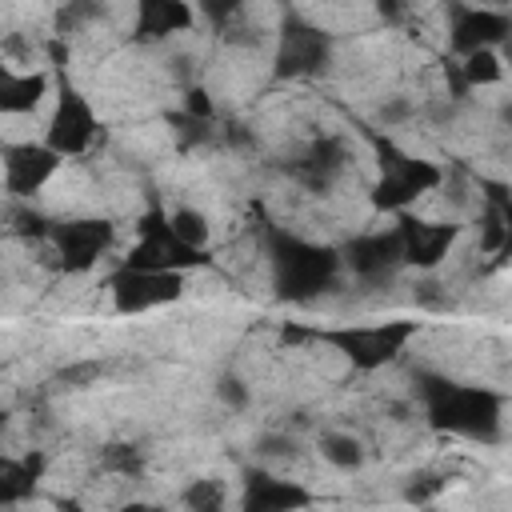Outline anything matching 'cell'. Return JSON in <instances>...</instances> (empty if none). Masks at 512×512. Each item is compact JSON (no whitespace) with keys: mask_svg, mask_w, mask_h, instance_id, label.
Wrapping results in <instances>:
<instances>
[{"mask_svg":"<svg viewBox=\"0 0 512 512\" xmlns=\"http://www.w3.org/2000/svg\"><path fill=\"white\" fill-rule=\"evenodd\" d=\"M424 416L436 432L496 444L500 440V396L480 384H456L440 372H416Z\"/></svg>","mask_w":512,"mask_h":512,"instance_id":"obj_1","label":"cell"},{"mask_svg":"<svg viewBox=\"0 0 512 512\" xmlns=\"http://www.w3.org/2000/svg\"><path fill=\"white\" fill-rule=\"evenodd\" d=\"M268 260H272L276 296L288 304H304V300L328 292L344 264V256L336 248L300 240L284 228H268Z\"/></svg>","mask_w":512,"mask_h":512,"instance_id":"obj_2","label":"cell"},{"mask_svg":"<svg viewBox=\"0 0 512 512\" xmlns=\"http://www.w3.org/2000/svg\"><path fill=\"white\" fill-rule=\"evenodd\" d=\"M372 148L380 156V180L372 184V204L380 212H404L408 204H416L424 192H432L444 180V172L432 160L408 156L388 136H376L372 132Z\"/></svg>","mask_w":512,"mask_h":512,"instance_id":"obj_3","label":"cell"},{"mask_svg":"<svg viewBox=\"0 0 512 512\" xmlns=\"http://www.w3.org/2000/svg\"><path fill=\"white\" fill-rule=\"evenodd\" d=\"M416 320H384V324H344V328H312V340L336 348L352 368L360 372H376L388 360H396L404 352V344L412 340Z\"/></svg>","mask_w":512,"mask_h":512,"instance_id":"obj_4","label":"cell"},{"mask_svg":"<svg viewBox=\"0 0 512 512\" xmlns=\"http://www.w3.org/2000/svg\"><path fill=\"white\" fill-rule=\"evenodd\" d=\"M212 256L196 244H188L176 228H172V212H164L160 204L148 208L136 224V244L124 256L128 268H152V272H188V268H204Z\"/></svg>","mask_w":512,"mask_h":512,"instance_id":"obj_5","label":"cell"},{"mask_svg":"<svg viewBox=\"0 0 512 512\" xmlns=\"http://www.w3.org/2000/svg\"><path fill=\"white\" fill-rule=\"evenodd\" d=\"M332 60V32L308 24L304 16L288 12L280 20V44H276V76L280 80H300L324 72Z\"/></svg>","mask_w":512,"mask_h":512,"instance_id":"obj_6","label":"cell"},{"mask_svg":"<svg viewBox=\"0 0 512 512\" xmlns=\"http://www.w3.org/2000/svg\"><path fill=\"white\" fill-rule=\"evenodd\" d=\"M52 248H56V264L64 272H84L92 268L116 240V224L104 216H84V220H52L48 232Z\"/></svg>","mask_w":512,"mask_h":512,"instance_id":"obj_7","label":"cell"},{"mask_svg":"<svg viewBox=\"0 0 512 512\" xmlns=\"http://www.w3.org/2000/svg\"><path fill=\"white\" fill-rule=\"evenodd\" d=\"M116 312H144V308H160L184 296V276L180 272H152V268H128L120 264L108 280Z\"/></svg>","mask_w":512,"mask_h":512,"instance_id":"obj_8","label":"cell"},{"mask_svg":"<svg viewBox=\"0 0 512 512\" xmlns=\"http://www.w3.org/2000/svg\"><path fill=\"white\" fill-rule=\"evenodd\" d=\"M512 40V16L496 12V8H468L460 0L448 4V48L456 56L480 52V48H496Z\"/></svg>","mask_w":512,"mask_h":512,"instance_id":"obj_9","label":"cell"},{"mask_svg":"<svg viewBox=\"0 0 512 512\" xmlns=\"http://www.w3.org/2000/svg\"><path fill=\"white\" fill-rule=\"evenodd\" d=\"M96 112H92V104L60 76V100H56V112H52V120H48V140L44 144H52L60 156H80L88 144H92V136H96Z\"/></svg>","mask_w":512,"mask_h":512,"instance_id":"obj_10","label":"cell"},{"mask_svg":"<svg viewBox=\"0 0 512 512\" xmlns=\"http://www.w3.org/2000/svg\"><path fill=\"white\" fill-rule=\"evenodd\" d=\"M344 264L352 268L356 280L364 284H376V280H388L400 264H404V244H400V232H364V236H352L344 248H340Z\"/></svg>","mask_w":512,"mask_h":512,"instance_id":"obj_11","label":"cell"},{"mask_svg":"<svg viewBox=\"0 0 512 512\" xmlns=\"http://www.w3.org/2000/svg\"><path fill=\"white\" fill-rule=\"evenodd\" d=\"M396 232H400V244H404V264L428 272L448 256V248L460 236V224H436V220H416V216L400 212Z\"/></svg>","mask_w":512,"mask_h":512,"instance_id":"obj_12","label":"cell"},{"mask_svg":"<svg viewBox=\"0 0 512 512\" xmlns=\"http://www.w3.org/2000/svg\"><path fill=\"white\" fill-rule=\"evenodd\" d=\"M60 168V152L52 144H8L4 148V188L12 196H32Z\"/></svg>","mask_w":512,"mask_h":512,"instance_id":"obj_13","label":"cell"},{"mask_svg":"<svg viewBox=\"0 0 512 512\" xmlns=\"http://www.w3.org/2000/svg\"><path fill=\"white\" fill-rule=\"evenodd\" d=\"M344 168H348V144H344L340 136H316V140L288 164V172H292L304 188H312V192L332 188V180H336Z\"/></svg>","mask_w":512,"mask_h":512,"instance_id":"obj_14","label":"cell"},{"mask_svg":"<svg viewBox=\"0 0 512 512\" xmlns=\"http://www.w3.org/2000/svg\"><path fill=\"white\" fill-rule=\"evenodd\" d=\"M244 512H288V508H308L312 504V492L300 488V484H288V480H276L260 468H248L244 472V496H240Z\"/></svg>","mask_w":512,"mask_h":512,"instance_id":"obj_15","label":"cell"},{"mask_svg":"<svg viewBox=\"0 0 512 512\" xmlns=\"http://www.w3.org/2000/svg\"><path fill=\"white\" fill-rule=\"evenodd\" d=\"M192 28V4L188 0H136V28L132 36L140 44L168 40L176 32Z\"/></svg>","mask_w":512,"mask_h":512,"instance_id":"obj_16","label":"cell"},{"mask_svg":"<svg viewBox=\"0 0 512 512\" xmlns=\"http://www.w3.org/2000/svg\"><path fill=\"white\" fill-rule=\"evenodd\" d=\"M40 476H44V452L4 456L0 460V504H20L24 496H32Z\"/></svg>","mask_w":512,"mask_h":512,"instance_id":"obj_17","label":"cell"},{"mask_svg":"<svg viewBox=\"0 0 512 512\" xmlns=\"http://www.w3.org/2000/svg\"><path fill=\"white\" fill-rule=\"evenodd\" d=\"M48 92V76L44 72H0V112L16 116V112H32L40 104V96Z\"/></svg>","mask_w":512,"mask_h":512,"instance_id":"obj_18","label":"cell"},{"mask_svg":"<svg viewBox=\"0 0 512 512\" xmlns=\"http://www.w3.org/2000/svg\"><path fill=\"white\" fill-rule=\"evenodd\" d=\"M100 16H104V0H64L56 8V16H52V32L68 36V32H76V28H84V24L100 20Z\"/></svg>","mask_w":512,"mask_h":512,"instance_id":"obj_19","label":"cell"},{"mask_svg":"<svg viewBox=\"0 0 512 512\" xmlns=\"http://www.w3.org/2000/svg\"><path fill=\"white\" fill-rule=\"evenodd\" d=\"M460 72H464L468 88H476V84H496V80L504 76V68H500V60H496V52H492V48L468 52V56L460 60Z\"/></svg>","mask_w":512,"mask_h":512,"instance_id":"obj_20","label":"cell"},{"mask_svg":"<svg viewBox=\"0 0 512 512\" xmlns=\"http://www.w3.org/2000/svg\"><path fill=\"white\" fill-rule=\"evenodd\" d=\"M320 452H324V460L336 464V468H360V460H364L360 440H356V436H344V432H328V436L320 440Z\"/></svg>","mask_w":512,"mask_h":512,"instance_id":"obj_21","label":"cell"},{"mask_svg":"<svg viewBox=\"0 0 512 512\" xmlns=\"http://www.w3.org/2000/svg\"><path fill=\"white\" fill-rule=\"evenodd\" d=\"M168 124H172V132H176V140H180L184 152L212 140V120H200V116H192V112H172Z\"/></svg>","mask_w":512,"mask_h":512,"instance_id":"obj_22","label":"cell"},{"mask_svg":"<svg viewBox=\"0 0 512 512\" xmlns=\"http://www.w3.org/2000/svg\"><path fill=\"white\" fill-rule=\"evenodd\" d=\"M100 464H104L108 472L136 476V472L144 468V452H140L136 444H108V448H104V456H100Z\"/></svg>","mask_w":512,"mask_h":512,"instance_id":"obj_23","label":"cell"},{"mask_svg":"<svg viewBox=\"0 0 512 512\" xmlns=\"http://www.w3.org/2000/svg\"><path fill=\"white\" fill-rule=\"evenodd\" d=\"M172 228H176L188 244H196V248H204V240H208V220H204L196 208H176V212H172Z\"/></svg>","mask_w":512,"mask_h":512,"instance_id":"obj_24","label":"cell"},{"mask_svg":"<svg viewBox=\"0 0 512 512\" xmlns=\"http://www.w3.org/2000/svg\"><path fill=\"white\" fill-rule=\"evenodd\" d=\"M248 0H196V8H200V16L216 28V32H224L236 16H240V8H244Z\"/></svg>","mask_w":512,"mask_h":512,"instance_id":"obj_25","label":"cell"},{"mask_svg":"<svg viewBox=\"0 0 512 512\" xmlns=\"http://www.w3.org/2000/svg\"><path fill=\"white\" fill-rule=\"evenodd\" d=\"M480 188H484V196H488V204H496L500 208V216H504V256H512V192L504 188V184H496V180H480Z\"/></svg>","mask_w":512,"mask_h":512,"instance_id":"obj_26","label":"cell"},{"mask_svg":"<svg viewBox=\"0 0 512 512\" xmlns=\"http://www.w3.org/2000/svg\"><path fill=\"white\" fill-rule=\"evenodd\" d=\"M184 504H188V508H204V512H212V508L224 504V488H220L216 480H192V488L184 492Z\"/></svg>","mask_w":512,"mask_h":512,"instance_id":"obj_27","label":"cell"},{"mask_svg":"<svg viewBox=\"0 0 512 512\" xmlns=\"http://www.w3.org/2000/svg\"><path fill=\"white\" fill-rule=\"evenodd\" d=\"M504 216H500V208L496 204H488L484 208V232H480V248L484 252H504Z\"/></svg>","mask_w":512,"mask_h":512,"instance_id":"obj_28","label":"cell"},{"mask_svg":"<svg viewBox=\"0 0 512 512\" xmlns=\"http://www.w3.org/2000/svg\"><path fill=\"white\" fill-rule=\"evenodd\" d=\"M12 232H20V236H32V240H48V232H52V220H44L40 212H12Z\"/></svg>","mask_w":512,"mask_h":512,"instance_id":"obj_29","label":"cell"},{"mask_svg":"<svg viewBox=\"0 0 512 512\" xmlns=\"http://www.w3.org/2000/svg\"><path fill=\"white\" fill-rule=\"evenodd\" d=\"M416 8H420V0H376V12L384 24H408Z\"/></svg>","mask_w":512,"mask_h":512,"instance_id":"obj_30","label":"cell"},{"mask_svg":"<svg viewBox=\"0 0 512 512\" xmlns=\"http://www.w3.org/2000/svg\"><path fill=\"white\" fill-rule=\"evenodd\" d=\"M184 112H192V116H200V120H212V116H216V108H212V100H208V92H204L200 84L184 88Z\"/></svg>","mask_w":512,"mask_h":512,"instance_id":"obj_31","label":"cell"},{"mask_svg":"<svg viewBox=\"0 0 512 512\" xmlns=\"http://www.w3.org/2000/svg\"><path fill=\"white\" fill-rule=\"evenodd\" d=\"M220 400L232 404V408H244V404H248V388H244L236 376H224V380H220Z\"/></svg>","mask_w":512,"mask_h":512,"instance_id":"obj_32","label":"cell"},{"mask_svg":"<svg viewBox=\"0 0 512 512\" xmlns=\"http://www.w3.org/2000/svg\"><path fill=\"white\" fill-rule=\"evenodd\" d=\"M508 124H512V108H508Z\"/></svg>","mask_w":512,"mask_h":512,"instance_id":"obj_33","label":"cell"}]
</instances>
